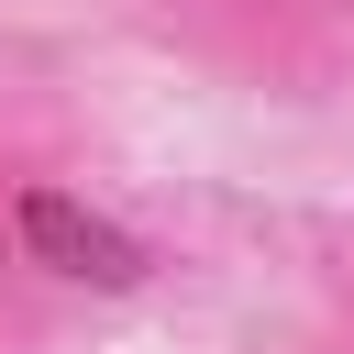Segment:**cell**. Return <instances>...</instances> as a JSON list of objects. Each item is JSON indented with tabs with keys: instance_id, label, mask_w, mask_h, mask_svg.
<instances>
[{
	"instance_id": "1",
	"label": "cell",
	"mask_w": 354,
	"mask_h": 354,
	"mask_svg": "<svg viewBox=\"0 0 354 354\" xmlns=\"http://www.w3.org/2000/svg\"><path fill=\"white\" fill-rule=\"evenodd\" d=\"M11 232H22V254L55 266V277H88V288H133V277H144V243H133L111 210L66 199V188H33V199L11 210Z\"/></svg>"
}]
</instances>
